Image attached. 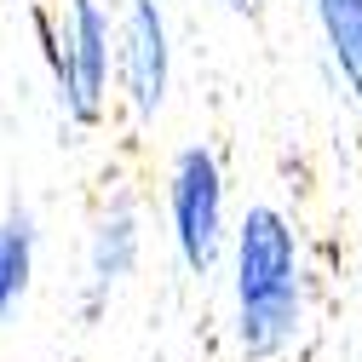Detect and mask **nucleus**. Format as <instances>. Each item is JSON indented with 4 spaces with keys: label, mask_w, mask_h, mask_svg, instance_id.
Here are the masks:
<instances>
[{
    "label": "nucleus",
    "mask_w": 362,
    "mask_h": 362,
    "mask_svg": "<svg viewBox=\"0 0 362 362\" xmlns=\"http://www.w3.org/2000/svg\"><path fill=\"white\" fill-rule=\"evenodd\" d=\"M230 334L247 362H282L305 334V242L293 218L253 202L230 224Z\"/></svg>",
    "instance_id": "1"
},
{
    "label": "nucleus",
    "mask_w": 362,
    "mask_h": 362,
    "mask_svg": "<svg viewBox=\"0 0 362 362\" xmlns=\"http://www.w3.org/2000/svg\"><path fill=\"white\" fill-rule=\"evenodd\" d=\"M35 35L40 58L52 69L58 110L75 127H98L110 110V81H115V23L104 0H35Z\"/></svg>",
    "instance_id": "2"
},
{
    "label": "nucleus",
    "mask_w": 362,
    "mask_h": 362,
    "mask_svg": "<svg viewBox=\"0 0 362 362\" xmlns=\"http://www.w3.org/2000/svg\"><path fill=\"white\" fill-rule=\"evenodd\" d=\"M167 236L178 264L196 282H207L230 247V196H224V167L207 144H185L167 161Z\"/></svg>",
    "instance_id": "3"
},
{
    "label": "nucleus",
    "mask_w": 362,
    "mask_h": 362,
    "mask_svg": "<svg viewBox=\"0 0 362 362\" xmlns=\"http://www.w3.org/2000/svg\"><path fill=\"white\" fill-rule=\"evenodd\" d=\"M115 86L132 121H156L173 93V29L167 0H127L115 23Z\"/></svg>",
    "instance_id": "4"
},
{
    "label": "nucleus",
    "mask_w": 362,
    "mask_h": 362,
    "mask_svg": "<svg viewBox=\"0 0 362 362\" xmlns=\"http://www.w3.org/2000/svg\"><path fill=\"white\" fill-rule=\"evenodd\" d=\"M144 259V213L132 196H115L98 218H93V236H86V282H81V316L98 322L110 293L139 270Z\"/></svg>",
    "instance_id": "5"
},
{
    "label": "nucleus",
    "mask_w": 362,
    "mask_h": 362,
    "mask_svg": "<svg viewBox=\"0 0 362 362\" xmlns=\"http://www.w3.org/2000/svg\"><path fill=\"white\" fill-rule=\"evenodd\" d=\"M35 259H40V218L29 202H12L0 213V322H12L18 305L29 299Z\"/></svg>",
    "instance_id": "6"
},
{
    "label": "nucleus",
    "mask_w": 362,
    "mask_h": 362,
    "mask_svg": "<svg viewBox=\"0 0 362 362\" xmlns=\"http://www.w3.org/2000/svg\"><path fill=\"white\" fill-rule=\"evenodd\" d=\"M310 18H316V35L328 47L334 75L362 104V0H310Z\"/></svg>",
    "instance_id": "7"
},
{
    "label": "nucleus",
    "mask_w": 362,
    "mask_h": 362,
    "mask_svg": "<svg viewBox=\"0 0 362 362\" xmlns=\"http://www.w3.org/2000/svg\"><path fill=\"white\" fill-rule=\"evenodd\" d=\"M224 12H236V18H259L264 12V0H218Z\"/></svg>",
    "instance_id": "8"
}]
</instances>
